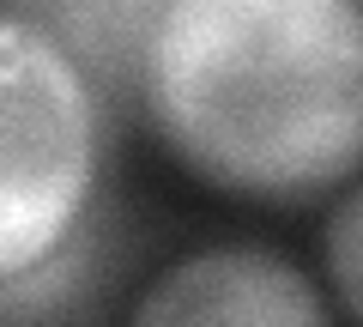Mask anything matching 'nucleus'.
Here are the masks:
<instances>
[{"mask_svg": "<svg viewBox=\"0 0 363 327\" xmlns=\"http://www.w3.org/2000/svg\"><path fill=\"white\" fill-rule=\"evenodd\" d=\"M327 279L363 327V188L327 218Z\"/></svg>", "mask_w": 363, "mask_h": 327, "instance_id": "39448f33", "label": "nucleus"}, {"mask_svg": "<svg viewBox=\"0 0 363 327\" xmlns=\"http://www.w3.org/2000/svg\"><path fill=\"white\" fill-rule=\"evenodd\" d=\"M97 152V85L37 18L0 13V285L73 243Z\"/></svg>", "mask_w": 363, "mask_h": 327, "instance_id": "f03ea898", "label": "nucleus"}, {"mask_svg": "<svg viewBox=\"0 0 363 327\" xmlns=\"http://www.w3.org/2000/svg\"><path fill=\"white\" fill-rule=\"evenodd\" d=\"M157 18L164 0H49L37 25L73 55L97 92H121V85L140 92Z\"/></svg>", "mask_w": 363, "mask_h": 327, "instance_id": "20e7f679", "label": "nucleus"}, {"mask_svg": "<svg viewBox=\"0 0 363 327\" xmlns=\"http://www.w3.org/2000/svg\"><path fill=\"white\" fill-rule=\"evenodd\" d=\"M133 327H333L315 279L267 249H200L176 261Z\"/></svg>", "mask_w": 363, "mask_h": 327, "instance_id": "7ed1b4c3", "label": "nucleus"}, {"mask_svg": "<svg viewBox=\"0 0 363 327\" xmlns=\"http://www.w3.org/2000/svg\"><path fill=\"white\" fill-rule=\"evenodd\" d=\"M140 97L194 176L321 194L363 164V0H164Z\"/></svg>", "mask_w": 363, "mask_h": 327, "instance_id": "f257e3e1", "label": "nucleus"}, {"mask_svg": "<svg viewBox=\"0 0 363 327\" xmlns=\"http://www.w3.org/2000/svg\"><path fill=\"white\" fill-rule=\"evenodd\" d=\"M37 6H49V0H37Z\"/></svg>", "mask_w": 363, "mask_h": 327, "instance_id": "423d86ee", "label": "nucleus"}]
</instances>
